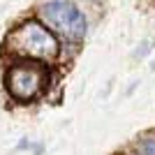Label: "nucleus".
I'll return each instance as SVG.
<instances>
[{"label": "nucleus", "mask_w": 155, "mask_h": 155, "mask_svg": "<svg viewBox=\"0 0 155 155\" xmlns=\"http://www.w3.org/2000/svg\"><path fill=\"white\" fill-rule=\"evenodd\" d=\"M7 49L21 58L53 60L60 51V44L56 35L39 21H26L19 28H14L7 37Z\"/></svg>", "instance_id": "1"}, {"label": "nucleus", "mask_w": 155, "mask_h": 155, "mask_svg": "<svg viewBox=\"0 0 155 155\" xmlns=\"http://www.w3.org/2000/svg\"><path fill=\"white\" fill-rule=\"evenodd\" d=\"M46 81H49L46 65L37 63V60H30V58L16 60L14 65L7 67V74H5L7 93L16 102H32L35 97H39Z\"/></svg>", "instance_id": "2"}, {"label": "nucleus", "mask_w": 155, "mask_h": 155, "mask_svg": "<svg viewBox=\"0 0 155 155\" xmlns=\"http://www.w3.org/2000/svg\"><path fill=\"white\" fill-rule=\"evenodd\" d=\"M39 19L51 32H58L67 39H79L86 37L88 32V19L72 0H46L39 7Z\"/></svg>", "instance_id": "3"}, {"label": "nucleus", "mask_w": 155, "mask_h": 155, "mask_svg": "<svg viewBox=\"0 0 155 155\" xmlns=\"http://www.w3.org/2000/svg\"><path fill=\"white\" fill-rule=\"evenodd\" d=\"M132 150L139 155H155V132H146V134L137 137Z\"/></svg>", "instance_id": "4"}, {"label": "nucleus", "mask_w": 155, "mask_h": 155, "mask_svg": "<svg viewBox=\"0 0 155 155\" xmlns=\"http://www.w3.org/2000/svg\"><path fill=\"white\" fill-rule=\"evenodd\" d=\"M19 148H21V150H26V148H35V150H39V146H32L30 141H26V139H23V141H19Z\"/></svg>", "instance_id": "5"}, {"label": "nucleus", "mask_w": 155, "mask_h": 155, "mask_svg": "<svg viewBox=\"0 0 155 155\" xmlns=\"http://www.w3.org/2000/svg\"><path fill=\"white\" fill-rule=\"evenodd\" d=\"M123 155H139V153H134V150H130V153H123Z\"/></svg>", "instance_id": "6"}]
</instances>
